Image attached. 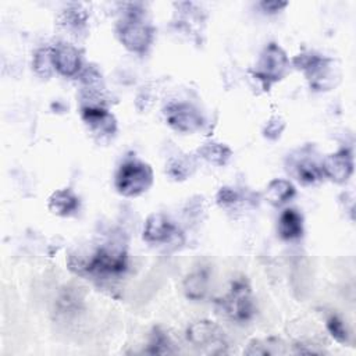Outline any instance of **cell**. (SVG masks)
<instances>
[{
	"instance_id": "6da1fadb",
	"label": "cell",
	"mask_w": 356,
	"mask_h": 356,
	"mask_svg": "<svg viewBox=\"0 0 356 356\" xmlns=\"http://www.w3.org/2000/svg\"><path fill=\"white\" fill-rule=\"evenodd\" d=\"M70 270L76 274H95L100 277H118L128 267V254L122 245L106 243L88 257L68 259Z\"/></svg>"
},
{
	"instance_id": "7a4b0ae2",
	"label": "cell",
	"mask_w": 356,
	"mask_h": 356,
	"mask_svg": "<svg viewBox=\"0 0 356 356\" xmlns=\"http://www.w3.org/2000/svg\"><path fill=\"white\" fill-rule=\"evenodd\" d=\"M143 11L135 4H129V10L117 25V36L121 44L136 54H143L149 50L154 39V28L143 21Z\"/></svg>"
},
{
	"instance_id": "3957f363",
	"label": "cell",
	"mask_w": 356,
	"mask_h": 356,
	"mask_svg": "<svg viewBox=\"0 0 356 356\" xmlns=\"http://www.w3.org/2000/svg\"><path fill=\"white\" fill-rule=\"evenodd\" d=\"M292 65L300 70L314 90H330L339 81V70L335 61L316 53H300L292 60Z\"/></svg>"
},
{
	"instance_id": "277c9868",
	"label": "cell",
	"mask_w": 356,
	"mask_h": 356,
	"mask_svg": "<svg viewBox=\"0 0 356 356\" xmlns=\"http://www.w3.org/2000/svg\"><path fill=\"white\" fill-rule=\"evenodd\" d=\"M153 185L152 167L138 159L125 160L117 170L114 186L125 197H136L150 189Z\"/></svg>"
},
{
	"instance_id": "5b68a950",
	"label": "cell",
	"mask_w": 356,
	"mask_h": 356,
	"mask_svg": "<svg viewBox=\"0 0 356 356\" xmlns=\"http://www.w3.org/2000/svg\"><path fill=\"white\" fill-rule=\"evenodd\" d=\"M289 68L291 61L285 50L275 42H270L261 50L253 74L263 83V88L268 89L273 83L284 79Z\"/></svg>"
},
{
	"instance_id": "8992f818",
	"label": "cell",
	"mask_w": 356,
	"mask_h": 356,
	"mask_svg": "<svg viewBox=\"0 0 356 356\" xmlns=\"http://www.w3.org/2000/svg\"><path fill=\"white\" fill-rule=\"evenodd\" d=\"M218 303L222 313L236 323L249 321L256 312L252 288L245 278L232 281L229 291L218 300Z\"/></svg>"
},
{
	"instance_id": "52a82bcc",
	"label": "cell",
	"mask_w": 356,
	"mask_h": 356,
	"mask_svg": "<svg viewBox=\"0 0 356 356\" xmlns=\"http://www.w3.org/2000/svg\"><path fill=\"white\" fill-rule=\"evenodd\" d=\"M186 339L193 348L204 353L221 355L227 352L224 331L210 320L193 321L186 328Z\"/></svg>"
},
{
	"instance_id": "ba28073f",
	"label": "cell",
	"mask_w": 356,
	"mask_h": 356,
	"mask_svg": "<svg viewBox=\"0 0 356 356\" xmlns=\"http://www.w3.org/2000/svg\"><path fill=\"white\" fill-rule=\"evenodd\" d=\"M142 238L149 243H168L175 245V248L184 243L182 232L163 213H152L147 216L143 225Z\"/></svg>"
},
{
	"instance_id": "9c48e42d",
	"label": "cell",
	"mask_w": 356,
	"mask_h": 356,
	"mask_svg": "<svg viewBox=\"0 0 356 356\" xmlns=\"http://www.w3.org/2000/svg\"><path fill=\"white\" fill-rule=\"evenodd\" d=\"M163 114L171 128L184 134H192L197 131L204 122L200 111L186 102L168 103L164 107Z\"/></svg>"
},
{
	"instance_id": "30bf717a",
	"label": "cell",
	"mask_w": 356,
	"mask_h": 356,
	"mask_svg": "<svg viewBox=\"0 0 356 356\" xmlns=\"http://www.w3.org/2000/svg\"><path fill=\"white\" fill-rule=\"evenodd\" d=\"M312 156L310 147L306 146L286 159V171L305 185L316 184L324 178L321 163H317Z\"/></svg>"
},
{
	"instance_id": "8fae6325",
	"label": "cell",
	"mask_w": 356,
	"mask_h": 356,
	"mask_svg": "<svg viewBox=\"0 0 356 356\" xmlns=\"http://www.w3.org/2000/svg\"><path fill=\"white\" fill-rule=\"evenodd\" d=\"M81 117L86 127L100 138H110L117 131V120L104 106L86 104L81 107Z\"/></svg>"
},
{
	"instance_id": "7c38bea8",
	"label": "cell",
	"mask_w": 356,
	"mask_h": 356,
	"mask_svg": "<svg viewBox=\"0 0 356 356\" xmlns=\"http://www.w3.org/2000/svg\"><path fill=\"white\" fill-rule=\"evenodd\" d=\"M321 170L325 178L335 184L346 182L353 174V154L349 149H341L328 154L321 161Z\"/></svg>"
},
{
	"instance_id": "4fadbf2b",
	"label": "cell",
	"mask_w": 356,
	"mask_h": 356,
	"mask_svg": "<svg viewBox=\"0 0 356 356\" xmlns=\"http://www.w3.org/2000/svg\"><path fill=\"white\" fill-rule=\"evenodd\" d=\"M54 70L63 76H75L82 68L81 51L70 43H58L53 47Z\"/></svg>"
},
{
	"instance_id": "5bb4252c",
	"label": "cell",
	"mask_w": 356,
	"mask_h": 356,
	"mask_svg": "<svg viewBox=\"0 0 356 356\" xmlns=\"http://www.w3.org/2000/svg\"><path fill=\"white\" fill-rule=\"evenodd\" d=\"M79 197L71 188L54 191L47 200V209L58 217H71L79 210Z\"/></svg>"
},
{
	"instance_id": "9a60e30c",
	"label": "cell",
	"mask_w": 356,
	"mask_h": 356,
	"mask_svg": "<svg viewBox=\"0 0 356 356\" xmlns=\"http://www.w3.org/2000/svg\"><path fill=\"white\" fill-rule=\"evenodd\" d=\"M277 232L284 241H296L302 238L305 232L303 216L295 209H285L278 217Z\"/></svg>"
},
{
	"instance_id": "2e32d148",
	"label": "cell",
	"mask_w": 356,
	"mask_h": 356,
	"mask_svg": "<svg viewBox=\"0 0 356 356\" xmlns=\"http://www.w3.org/2000/svg\"><path fill=\"white\" fill-rule=\"evenodd\" d=\"M210 282V270L207 267H197L191 271L184 280L185 296L191 300H202L207 295Z\"/></svg>"
},
{
	"instance_id": "e0dca14e",
	"label": "cell",
	"mask_w": 356,
	"mask_h": 356,
	"mask_svg": "<svg viewBox=\"0 0 356 356\" xmlns=\"http://www.w3.org/2000/svg\"><path fill=\"white\" fill-rule=\"evenodd\" d=\"M296 195V189L289 179L274 178L271 179L264 189V199L275 207H280L288 203Z\"/></svg>"
},
{
	"instance_id": "ac0fdd59",
	"label": "cell",
	"mask_w": 356,
	"mask_h": 356,
	"mask_svg": "<svg viewBox=\"0 0 356 356\" xmlns=\"http://www.w3.org/2000/svg\"><path fill=\"white\" fill-rule=\"evenodd\" d=\"M196 156L203 159L211 165L222 167L232 157V150L225 143H221L217 140H207L197 147Z\"/></svg>"
},
{
	"instance_id": "d6986e66",
	"label": "cell",
	"mask_w": 356,
	"mask_h": 356,
	"mask_svg": "<svg viewBox=\"0 0 356 356\" xmlns=\"http://www.w3.org/2000/svg\"><path fill=\"white\" fill-rule=\"evenodd\" d=\"M196 168V161L189 154H174L165 163V174L174 181H185Z\"/></svg>"
},
{
	"instance_id": "ffe728a7",
	"label": "cell",
	"mask_w": 356,
	"mask_h": 356,
	"mask_svg": "<svg viewBox=\"0 0 356 356\" xmlns=\"http://www.w3.org/2000/svg\"><path fill=\"white\" fill-rule=\"evenodd\" d=\"M61 25L74 32L78 33L86 28L88 24V13L81 4H71L61 13Z\"/></svg>"
},
{
	"instance_id": "44dd1931",
	"label": "cell",
	"mask_w": 356,
	"mask_h": 356,
	"mask_svg": "<svg viewBox=\"0 0 356 356\" xmlns=\"http://www.w3.org/2000/svg\"><path fill=\"white\" fill-rule=\"evenodd\" d=\"M32 68L35 74L42 78L47 79L54 72V63H53V47L43 46L39 47L32 57Z\"/></svg>"
},
{
	"instance_id": "7402d4cb",
	"label": "cell",
	"mask_w": 356,
	"mask_h": 356,
	"mask_svg": "<svg viewBox=\"0 0 356 356\" xmlns=\"http://www.w3.org/2000/svg\"><path fill=\"white\" fill-rule=\"evenodd\" d=\"M177 349L174 348V343L171 342L170 337L160 330L159 327L153 328L150 338H149V343L146 348V353L150 355H171L175 353Z\"/></svg>"
},
{
	"instance_id": "603a6c76",
	"label": "cell",
	"mask_w": 356,
	"mask_h": 356,
	"mask_svg": "<svg viewBox=\"0 0 356 356\" xmlns=\"http://www.w3.org/2000/svg\"><path fill=\"white\" fill-rule=\"evenodd\" d=\"M325 325H327L328 332L331 334V337L335 341H338L339 343H348L349 342L350 334H349L345 323L342 321V318H339L338 316H330L327 318Z\"/></svg>"
},
{
	"instance_id": "cb8c5ba5",
	"label": "cell",
	"mask_w": 356,
	"mask_h": 356,
	"mask_svg": "<svg viewBox=\"0 0 356 356\" xmlns=\"http://www.w3.org/2000/svg\"><path fill=\"white\" fill-rule=\"evenodd\" d=\"M241 200V195L235 188L231 186H221L216 193V202L220 207L228 209L235 206Z\"/></svg>"
},
{
	"instance_id": "d4e9b609",
	"label": "cell",
	"mask_w": 356,
	"mask_h": 356,
	"mask_svg": "<svg viewBox=\"0 0 356 356\" xmlns=\"http://www.w3.org/2000/svg\"><path fill=\"white\" fill-rule=\"evenodd\" d=\"M284 129H285V121L281 117L274 115L264 124L263 136L270 139V140H275L281 136Z\"/></svg>"
},
{
	"instance_id": "484cf974",
	"label": "cell",
	"mask_w": 356,
	"mask_h": 356,
	"mask_svg": "<svg viewBox=\"0 0 356 356\" xmlns=\"http://www.w3.org/2000/svg\"><path fill=\"white\" fill-rule=\"evenodd\" d=\"M288 6L286 1H278V0H263L259 3V7L266 13V14H277L282 11Z\"/></svg>"
}]
</instances>
